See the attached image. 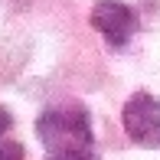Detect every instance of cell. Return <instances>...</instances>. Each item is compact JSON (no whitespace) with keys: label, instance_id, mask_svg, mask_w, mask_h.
<instances>
[{"label":"cell","instance_id":"cell-1","mask_svg":"<svg viewBox=\"0 0 160 160\" xmlns=\"http://www.w3.org/2000/svg\"><path fill=\"white\" fill-rule=\"evenodd\" d=\"M36 137L49 154H82L92 150V118L82 105H56L46 108L36 121Z\"/></svg>","mask_w":160,"mask_h":160},{"label":"cell","instance_id":"cell-2","mask_svg":"<svg viewBox=\"0 0 160 160\" xmlns=\"http://www.w3.org/2000/svg\"><path fill=\"white\" fill-rule=\"evenodd\" d=\"M121 124L137 147H160V98L150 92H137L121 111Z\"/></svg>","mask_w":160,"mask_h":160},{"label":"cell","instance_id":"cell-3","mask_svg":"<svg viewBox=\"0 0 160 160\" xmlns=\"http://www.w3.org/2000/svg\"><path fill=\"white\" fill-rule=\"evenodd\" d=\"M92 26L111 46H128L134 30H137V17L124 0H95V7H92Z\"/></svg>","mask_w":160,"mask_h":160},{"label":"cell","instance_id":"cell-4","mask_svg":"<svg viewBox=\"0 0 160 160\" xmlns=\"http://www.w3.org/2000/svg\"><path fill=\"white\" fill-rule=\"evenodd\" d=\"M0 160H26V154L17 141H3L0 144Z\"/></svg>","mask_w":160,"mask_h":160},{"label":"cell","instance_id":"cell-5","mask_svg":"<svg viewBox=\"0 0 160 160\" xmlns=\"http://www.w3.org/2000/svg\"><path fill=\"white\" fill-rule=\"evenodd\" d=\"M49 160H101L95 150H82V154H52Z\"/></svg>","mask_w":160,"mask_h":160},{"label":"cell","instance_id":"cell-6","mask_svg":"<svg viewBox=\"0 0 160 160\" xmlns=\"http://www.w3.org/2000/svg\"><path fill=\"white\" fill-rule=\"evenodd\" d=\"M7 131H10V111H7V108H0V137H3Z\"/></svg>","mask_w":160,"mask_h":160}]
</instances>
